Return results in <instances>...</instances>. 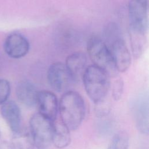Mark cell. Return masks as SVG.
Listing matches in <instances>:
<instances>
[{
    "instance_id": "obj_1",
    "label": "cell",
    "mask_w": 149,
    "mask_h": 149,
    "mask_svg": "<svg viewBox=\"0 0 149 149\" xmlns=\"http://www.w3.org/2000/svg\"><path fill=\"white\" fill-rule=\"evenodd\" d=\"M59 110L61 121L70 130H75L80 126L85 116L84 101L77 92L68 91L61 98Z\"/></svg>"
},
{
    "instance_id": "obj_2",
    "label": "cell",
    "mask_w": 149,
    "mask_h": 149,
    "mask_svg": "<svg viewBox=\"0 0 149 149\" xmlns=\"http://www.w3.org/2000/svg\"><path fill=\"white\" fill-rule=\"evenodd\" d=\"M110 77L107 72L97 66H87L81 78L86 92L94 104L105 99L110 88Z\"/></svg>"
},
{
    "instance_id": "obj_3",
    "label": "cell",
    "mask_w": 149,
    "mask_h": 149,
    "mask_svg": "<svg viewBox=\"0 0 149 149\" xmlns=\"http://www.w3.org/2000/svg\"><path fill=\"white\" fill-rule=\"evenodd\" d=\"M87 51L93 65L105 70L110 76H116L118 72L110 51L102 38L97 36L90 37L87 42Z\"/></svg>"
},
{
    "instance_id": "obj_4",
    "label": "cell",
    "mask_w": 149,
    "mask_h": 149,
    "mask_svg": "<svg viewBox=\"0 0 149 149\" xmlns=\"http://www.w3.org/2000/svg\"><path fill=\"white\" fill-rule=\"evenodd\" d=\"M128 15L129 37H147L148 0H129Z\"/></svg>"
},
{
    "instance_id": "obj_5",
    "label": "cell",
    "mask_w": 149,
    "mask_h": 149,
    "mask_svg": "<svg viewBox=\"0 0 149 149\" xmlns=\"http://www.w3.org/2000/svg\"><path fill=\"white\" fill-rule=\"evenodd\" d=\"M29 124L34 147L47 149L52 143V121L38 112L31 117Z\"/></svg>"
},
{
    "instance_id": "obj_6",
    "label": "cell",
    "mask_w": 149,
    "mask_h": 149,
    "mask_svg": "<svg viewBox=\"0 0 149 149\" xmlns=\"http://www.w3.org/2000/svg\"><path fill=\"white\" fill-rule=\"evenodd\" d=\"M47 80L53 90L61 92L74 82L65 63L60 62L51 64L47 71Z\"/></svg>"
},
{
    "instance_id": "obj_7",
    "label": "cell",
    "mask_w": 149,
    "mask_h": 149,
    "mask_svg": "<svg viewBox=\"0 0 149 149\" xmlns=\"http://www.w3.org/2000/svg\"><path fill=\"white\" fill-rule=\"evenodd\" d=\"M107 47L117 72H126L131 64V55L122 37L113 41Z\"/></svg>"
},
{
    "instance_id": "obj_8",
    "label": "cell",
    "mask_w": 149,
    "mask_h": 149,
    "mask_svg": "<svg viewBox=\"0 0 149 149\" xmlns=\"http://www.w3.org/2000/svg\"><path fill=\"white\" fill-rule=\"evenodd\" d=\"M3 49L10 58L19 59L26 56L30 49V44L26 37L19 33L9 34L3 42Z\"/></svg>"
},
{
    "instance_id": "obj_9",
    "label": "cell",
    "mask_w": 149,
    "mask_h": 149,
    "mask_svg": "<svg viewBox=\"0 0 149 149\" xmlns=\"http://www.w3.org/2000/svg\"><path fill=\"white\" fill-rule=\"evenodd\" d=\"M36 105L38 108V112L42 116L52 122L56 119L58 103L54 93L48 90L38 91Z\"/></svg>"
},
{
    "instance_id": "obj_10",
    "label": "cell",
    "mask_w": 149,
    "mask_h": 149,
    "mask_svg": "<svg viewBox=\"0 0 149 149\" xmlns=\"http://www.w3.org/2000/svg\"><path fill=\"white\" fill-rule=\"evenodd\" d=\"M147 98L140 97L132 106V114L137 129L143 134H148L149 130V109Z\"/></svg>"
},
{
    "instance_id": "obj_11",
    "label": "cell",
    "mask_w": 149,
    "mask_h": 149,
    "mask_svg": "<svg viewBox=\"0 0 149 149\" xmlns=\"http://www.w3.org/2000/svg\"><path fill=\"white\" fill-rule=\"evenodd\" d=\"M0 112L13 133L22 129L21 111L19 107L15 101L8 100L2 104Z\"/></svg>"
},
{
    "instance_id": "obj_12",
    "label": "cell",
    "mask_w": 149,
    "mask_h": 149,
    "mask_svg": "<svg viewBox=\"0 0 149 149\" xmlns=\"http://www.w3.org/2000/svg\"><path fill=\"white\" fill-rule=\"evenodd\" d=\"M38 93L35 85L28 80L20 81L16 87V95L18 101L27 107L36 105Z\"/></svg>"
},
{
    "instance_id": "obj_13",
    "label": "cell",
    "mask_w": 149,
    "mask_h": 149,
    "mask_svg": "<svg viewBox=\"0 0 149 149\" xmlns=\"http://www.w3.org/2000/svg\"><path fill=\"white\" fill-rule=\"evenodd\" d=\"M87 56L82 52H75L66 58L65 65L74 81L82 77L87 68Z\"/></svg>"
},
{
    "instance_id": "obj_14",
    "label": "cell",
    "mask_w": 149,
    "mask_h": 149,
    "mask_svg": "<svg viewBox=\"0 0 149 149\" xmlns=\"http://www.w3.org/2000/svg\"><path fill=\"white\" fill-rule=\"evenodd\" d=\"M70 140V130L61 120H54L52 122V143L56 148L62 149L69 145Z\"/></svg>"
},
{
    "instance_id": "obj_15",
    "label": "cell",
    "mask_w": 149,
    "mask_h": 149,
    "mask_svg": "<svg viewBox=\"0 0 149 149\" xmlns=\"http://www.w3.org/2000/svg\"><path fill=\"white\" fill-rule=\"evenodd\" d=\"M10 143L13 149H33L34 147L30 131L23 129L13 133Z\"/></svg>"
},
{
    "instance_id": "obj_16",
    "label": "cell",
    "mask_w": 149,
    "mask_h": 149,
    "mask_svg": "<svg viewBox=\"0 0 149 149\" xmlns=\"http://www.w3.org/2000/svg\"><path fill=\"white\" fill-rule=\"evenodd\" d=\"M129 136L125 131L115 134L110 142L107 149H128Z\"/></svg>"
},
{
    "instance_id": "obj_17",
    "label": "cell",
    "mask_w": 149,
    "mask_h": 149,
    "mask_svg": "<svg viewBox=\"0 0 149 149\" xmlns=\"http://www.w3.org/2000/svg\"><path fill=\"white\" fill-rule=\"evenodd\" d=\"M119 37H122V34L119 26L114 23L108 24L104 31V40H103L106 45H108Z\"/></svg>"
},
{
    "instance_id": "obj_18",
    "label": "cell",
    "mask_w": 149,
    "mask_h": 149,
    "mask_svg": "<svg viewBox=\"0 0 149 149\" xmlns=\"http://www.w3.org/2000/svg\"><path fill=\"white\" fill-rule=\"evenodd\" d=\"M10 90V83L6 79H0V105L8 100Z\"/></svg>"
},
{
    "instance_id": "obj_19",
    "label": "cell",
    "mask_w": 149,
    "mask_h": 149,
    "mask_svg": "<svg viewBox=\"0 0 149 149\" xmlns=\"http://www.w3.org/2000/svg\"><path fill=\"white\" fill-rule=\"evenodd\" d=\"M123 83L121 79L119 78L114 81L112 87V97L115 101H117L121 98L123 93Z\"/></svg>"
},
{
    "instance_id": "obj_20",
    "label": "cell",
    "mask_w": 149,
    "mask_h": 149,
    "mask_svg": "<svg viewBox=\"0 0 149 149\" xmlns=\"http://www.w3.org/2000/svg\"><path fill=\"white\" fill-rule=\"evenodd\" d=\"M0 149H13L10 142L3 141L0 143Z\"/></svg>"
},
{
    "instance_id": "obj_21",
    "label": "cell",
    "mask_w": 149,
    "mask_h": 149,
    "mask_svg": "<svg viewBox=\"0 0 149 149\" xmlns=\"http://www.w3.org/2000/svg\"><path fill=\"white\" fill-rule=\"evenodd\" d=\"M130 38H146V37H130Z\"/></svg>"
},
{
    "instance_id": "obj_22",
    "label": "cell",
    "mask_w": 149,
    "mask_h": 149,
    "mask_svg": "<svg viewBox=\"0 0 149 149\" xmlns=\"http://www.w3.org/2000/svg\"></svg>"
}]
</instances>
